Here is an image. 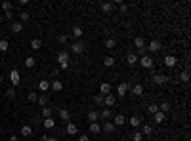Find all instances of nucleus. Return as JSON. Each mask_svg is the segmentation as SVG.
Segmentation results:
<instances>
[{
  "label": "nucleus",
  "mask_w": 191,
  "mask_h": 141,
  "mask_svg": "<svg viewBox=\"0 0 191 141\" xmlns=\"http://www.w3.org/2000/svg\"><path fill=\"white\" fill-rule=\"evenodd\" d=\"M54 126H55V120H54L52 116H50V118H44V128L50 130V128H54Z\"/></svg>",
  "instance_id": "obj_35"
},
{
  "label": "nucleus",
  "mask_w": 191,
  "mask_h": 141,
  "mask_svg": "<svg viewBox=\"0 0 191 141\" xmlns=\"http://www.w3.org/2000/svg\"><path fill=\"white\" fill-rule=\"evenodd\" d=\"M65 132L69 133V136H76V133H79V126H76V124H73V122H67V126H65Z\"/></svg>",
  "instance_id": "obj_6"
},
{
  "label": "nucleus",
  "mask_w": 191,
  "mask_h": 141,
  "mask_svg": "<svg viewBox=\"0 0 191 141\" xmlns=\"http://www.w3.org/2000/svg\"><path fill=\"white\" fill-rule=\"evenodd\" d=\"M90 132L92 133H100L101 132V124L100 122H90Z\"/></svg>",
  "instance_id": "obj_25"
},
{
  "label": "nucleus",
  "mask_w": 191,
  "mask_h": 141,
  "mask_svg": "<svg viewBox=\"0 0 191 141\" xmlns=\"http://www.w3.org/2000/svg\"><path fill=\"white\" fill-rule=\"evenodd\" d=\"M161 48H162V44L159 40H151L149 42V52H161Z\"/></svg>",
  "instance_id": "obj_16"
},
{
  "label": "nucleus",
  "mask_w": 191,
  "mask_h": 141,
  "mask_svg": "<svg viewBox=\"0 0 191 141\" xmlns=\"http://www.w3.org/2000/svg\"><path fill=\"white\" fill-rule=\"evenodd\" d=\"M118 10H121V12L124 13V12H128V6H126V4H122V2H121V4H118Z\"/></svg>",
  "instance_id": "obj_47"
},
{
  "label": "nucleus",
  "mask_w": 191,
  "mask_h": 141,
  "mask_svg": "<svg viewBox=\"0 0 191 141\" xmlns=\"http://www.w3.org/2000/svg\"><path fill=\"white\" fill-rule=\"evenodd\" d=\"M84 48H86V44H84L82 40H76V42H73V46H71V52L75 55H80L84 52Z\"/></svg>",
  "instance_id": "obj_3"
},
{
  "label": "nucleus",
  "mask_w": 191,
  "mask_h": 141,
  "mask_svg": "<svg viewBox=\"0 0 191 141\" xmlns=\"http://www.w3.org/2000/svg\"><path fill=\"white\" fill-rule=\"evenodd\" d=\"M100 118L103 122H109L111 118H113V112H111V109H103L101 112H100Z\"/></svg>",
  "instance_id": "obj_9"
},
{
  "label": "nucleus",
  "mask_w": 191,
  "mask_h": 141,
  "mask_svg": "<svg viewBox=\"0 0 191 141\" xmlns=\"http://www.w3.org/2000/svg\"><path fill=\"white\" fill-rule=\"evenodd\" d=\"M37 101H38V105H40V109H42V107H46V105H48V97H46V95H40V97H38V99H37Z\"/></svg>",
  "instance_id": "obj_39"
},
{
  "label": "nucleus",
  "mask_w": 191,
  "mask_h": 141,
  "mask_svg": "<svg viewBox=\"0 0 191 141\" xmlns=\"http://www.w3.org/2000/svg\"><path fill=\"white\" fill-rule=\"evenodd\" d=\"M132 139L134 141H141V139H143V136H141V132H134L132 133Z\"/></svg>",
  "instance_id": "obj_44"
},
{
  "label": "nucleus",
  "mask_w": 191,
  "mask_h": 141,
  "mask_svg": "<svg viewBox=\"0 0 191 141\" xmlns=\"http://www.w3.org/2000/svg\"><path fill=\"white\" fill-rule=\"evenodd\" d=\"M84 34V31H82V27H79V25H75L73 27V36H76V38H80Z\"/></svg>",
  "instance_id": "obj_31"
},
{
  "label": "nucleus",
  "mask_w": 191,
  "mask_h": 141,
  "mask_svg": "<svg viewBox=\"0 0 191 141\" xmlns=\"http://www.w3.org/2000/svg\"><path fill=\"white\" fill-rule=\"evenodd\" d=\"M58 63L61 69H69V53L67 52H59L58 53Z\"/></svg>",
  "instance_id": "obj_1"
},
{
  "label": "nucleus",
  "mask_w": 191,
  "mask_h": 141,
  "mask_svg": "<svg viewBox=\"0 0 191 141\" xmlns=\"http://www.w3.org/2000/svg\"><path fill=\"white\" fill-rule=\"evenodd\" d=\"M101 130H103L105 133H113V132H115V124H113V122H103Z\"/></svg>",
  "instance_id": "obj_19"
},
{
  "label": "nucleus",
  "mask_w": 191,
  "mask_h": 141,
  "mask_svg": "<svg viewBox=\"0 0 191 141\" xmlns=\"http://www.w3.org/2000/svg\"><path fill=\"white\" fill-rule=\"evenodd\" d=\"M153 133V126L151 124H143L141 126V136H151Z\"/></svg>",
  "instance_id": "obj_23"
},
{
  "label": "nucleus",
  "mask_w": 191,
  "mask_h": 141,
  "mask_svg": "<svg viewBox=\"0 0 191 141\" xmlns=\"http://www.w3.org/2000/svg\"><path fill=\"white\" fill-rule=\"evenodd\" d=\"M10 80H12V86H13V88L19 86V82H21V74H19V70H17V69H12V73H10Z\"/></svg>",
  "instance_id": "obj_4"
},
{
  "label": "nucleus",
  "mask_w": 191,
  "mask_h": 141,
  "mask_svg": "<svg viewBox=\"0 0 191 141\" xmlns=\"http://www.w3.org/2000/svg\"><path fill=\"white\" fill-rule=\"evenodd\" d=\"M159 111H161V112H164V115H166V112L170 111V103H166V101H164V103H161V105H159Z\"/></svg>",
  "instance_id": "obj_37"
},
{
  "label": "nucleus",
  "mask_w": 191,
  "mask_h": 141,
  "mask_svg": "<svg viewBox=\"0 0 191 141\" xmlns=\"http://www.w3.org/2000/svg\"><path fill=\"white\" fill-rule=\"evenodd\" d=\"M10 29H12V33H21V31H23V25H21L19 23V21H12V23H10Z\"/></svg>",
  "instance_id": "obj_14"
},
{
  "label": "nucleus",
  "mask_w": 191,
  "mask_h": 141,
  "mask_svg": "<svg viewBox=\"0 0 191 141\" xmlns=\"http://www.w3.org/2000/svg\"><path fill=\"white\" fill-rule=\"evenodd\" d=\"M126 63H128L130 67H134L138 63V55L136 53H128V55H126Z\"/></svg>",
  "instance_id": "obj_22"
},
{
  "label": "nucleus",
  "mask_w": 191,
  "mask_h": 141,
  "mask_svg": "<svg viewBox=\"0 0 191 141\" xmlns=\"http://www.w3.org/2000/svg\"><path fill=\"white\" fill-rule=\"evenodd\" d=\"M100 94H101V95L111 94V84H109V82H101V84H100Z\"/></svg>",
  "instance_id": "obj_13"
},
{
  "label": "nucleus",
  "mask_w": 191,
  "mask_h": 141,
  "mask_svg": "<svg viewBox=\"0 0 191 141\" xmlns=\"http://www.w3.org/2000/svg\"><path fill=\"white\" fill-rule=\"evenodd\" d=\"M6 95H8L10 99H13V97H16V90H13V88H8V90H6Z\"/></svg>",
  "instance_id": "obj_45"
},
{
  "label": "nucleus",
  "mask_w": 191,
  "mask_h": 141,
  "mask_svg": "<svg viewBox=\"0 0 191 141\" xmlns=\"http://www.w3.org/2000/svg\"><path fill=\"white\" fill-rule=\"evenodd\" d=\"M100 8H101V12H105V13H111L113 8H115V4H111V2H103V4H100Z\"/></svg>",
  "instance_id": "obj_20"
},
{
  "label": "nucleus",
  "mask_w": 191,
  "mask_h": 141,
  "mask_svg": "<svg viewBox=\"0 0 191 141\" xmlns=\"http://www.w3.org/2000/svg\"><path fill=\"white\" fill-rule=\"evenodd\" d=\"M42 141H59L58 137H52V136H42Z\"/></svg>",
  "instance_id": "obj_46"
},
{
  "label": "nucleus",
  "mask_w": 191,
  "mask_h": 141,
  "mask_svg": "<svg viewBox=\"0 0 191 141\" xmlns=\"http://www.w3.org/2000/svg\"><path fill=\"white\" fill-rule=\"evenodd\" d=\"M31 19V13L29 12H21L19 13V23H25V21H29Z\"/></svg>",
  "instance_id": "obj_33"
},
{
  "label": "nucleus",
  "mask_w": 191,
  "mask_h": 141,
  "mask_svg": "<svg viewBox=\"0 0 191 141\" xmlns=\"http://www.w3.org/2000/svg\"><path fill=\"white\" fill-rule=\"evenodd\" d=\"M31 48H33V50H40V48H42V40L40 38H33L31 40Z\"/></svg>",
  "instance_id": "obj_27"
},
{
  "label": "nucleus",
  "mask_w": 191,
  "mask_h": 141,
  "mask_svg": "<svg viewBox=\"0 0 191 141\" xmlns=\"http://www.w3.org/2000/svg\"><path fill=\"white\" fill-rule=\"evenodd\" d=\"M180 80L182 82H189V70H183V73L180 74Z\"/></svg>",
  "instance_id": "obj_42"
},
{
  "label": "nucleus",
  "mask_w": 191,
  "mask_h": 141,
  "mask_svg": "<svg viewBox=\"0 0 191 141\" xmlns=\"http://www.w3.org/2000/svg\"><path fill=\"white\" fill-rule=\"evenodd\" d=\"M126 90H128V84H126V82H121V84H118V86H117L118 97H124V95H126Z\"/></svg>",
  "instance_id": "obj_15"
},
{
  "label": "nucleus",
  "mask_w": 191,
  "mask_h": 141,
  "mask_svg": "<svg viewBox=\"0 0 191 141\" xmlns=\"http://www.w3.org/2000/svg\"><path fill=\"white\" fill-rule=\"evenodd\" d=\"M40 112H42V116H44V118H50V116L54 115V111H52L50 107H42V109H40Z\"/></svg>",
  "instance_id": "obj_32"
},
{
  "label": "nucleus",
  "mask_w": 191,
  "mask_h": 141,
  "mask_svg": "<svg viewBox=\"0 0 191 141\" xmlns=\"http://www.w3.org/2000/svg\"><path fill=\"white\" fill-rule=\"evenodd\" d=\"M128 124L132 126V128H140V126H141V118L140 116H132L128 120Z\"/></svg>",
  "instance_id": "obj_24"
},
{
  "label": "nucleus",
  "mask_w": 191,
  "mask_h": 141,
  "mask_svg": "<svg viewBox=\"0 0 191 141\" xmlns=\"http://www.w3.org/2000/svg\"><path fill=\"white\" fill-rule=\"evenodd\" d=\"M94 103H96V105H103V95H101V94L94 95Z\"/></svg>",
  "instance_id": "obj_43"
},
{
  "label": "nucleus",
  "mask_w": 191,
  "mask_h": 141,
  "mask_svg": "<svg viewBox=\"0 0 191 141\" xmlns=\"http://www.w3.org/2000/svg\"><path fill=\"white\" fill-rule=\"evenodd\" d=\"M153 82L157 84V86H162V84L168 82V76H164V74H155L153 76Z\"/></svg>",
  "instance_id": "obj_7"
},
{
  "label": "nucleus",
  "mask_w": 191,
  "mask_h": 141,
  "mask_svg": "<svg viewBox=\"0 0 191 141\" xmlns=\"http://www.w3.org/2000/svg\"><path fill=\"white\" fill-rule=\"evenodd\" d=\"M113 124H115V128H117V126H122V124H126V118H124V115H121V112H118V115H115V116H113Z\"/></svg>",
  "instance_id": "obj_8"
},
{
  "label": "nucleus",
  "mask_w": 191,
  "mask_h": 141,
  "mask_svg": "<svg viewBox=\"0 0 191 141\" xmlns=\"http://www.w3.org/2000/svg\"><path fill=\"white\" fill-rule=\"evenodd\" d=\"M97 118H100V112H97L96 109H90V111H88V120H90V122H96Z\"/></svg>",
  "instance_id": "obj_21"
},
{
  "label": "nucleus",
  "mask_w": 191,
  "mask_h": 141,
  "mask_svg": "<svg viewBox=\"0 0 191 141\" xmlns=\"http://www.w3.org/2000/svg\"><path fill=\"white\" fill-rule=\"evenodd\" d=\"M79 141H90V137L86 136V133H80V136H79Z\"/></svg>",
  "instance_id": "obj_49"
},
{
  "label": "nucleus",
  "mask_w": 191,
  "mask_h": 141,
  "mask_svg": "<svg viewBox=\"0 0 191 141\" xmlns=\"http://www.w3.org/2000/svg\"><path fill=\"white\" fill-rule=\"evenodd\" d=\"M67 34H59V42H61V44H65V42H67Z\"/></svg>",
  "instance_id": "obj_50"
},
{
  "label": "nucleus",
  "mask_w": 191,
  "mask_h": 141,
  "mask_svg": "<svg viewBox=\"0 0 191 141\" xmlns=\"http://www.w3.org/2000/svg\"><path fill=\"white\" fill-rule=\"evenodd\" d=\"M37 99H38V95L34 94V91H31V94H29V101H37Z\"/></svg>",
  "instance_id": "obj_48"
},
{
  "label": "nucleus",
  "mask_w": 191,
  "mask_h": 141,
  "mask_svg": "<svg viewBox=\"0 0 191 141\" xmlns=\"http://www.w3.org/2000/svg\"><path fill=\"white\" fill-rule=\"evenodd\" d=\"M8 48H10V44H8V40H0V52H8Z\"/></svg>",
  "instance_id": "obj_38"
},
{
  "label": "nucleus",
  "mask_w": 191,
  "mask_h": 141,
  "mask_svg": "<svg viewBox=\"0 0 191 141\" xmlns=\"http://www.w3.org/2000/svg\"><path fill=\"white\" fill-rule=\"evenodd\" d=\"M21 136H23V137H31V136H33V128H31L29 124L21 126Z\"/></svg>",
  "instance_id": "obj_17"
},
{
  "label": "nucleus",
  "mask_w": 191,
  "mask_h": 141,
  "mask_svg": "<svg viewBox=\"0 0 191 141\" xmlns=\"http://www.w3.org/2000/svg\"><path fill=\"white\" fill-rule=\"evenodd\" d=\"M38 90L40 91H48V90H50V82H48V80H40L38 82Z\"/></svg>",
  "instance_id": "obj_28"
},
{
  "label": "nucleus",
  "mask_w": 191,
  "mask_h": 141,
  "mask_svg": "<svg viewBox=\"0 0 191 141\" xmlns=\"http://www.w3.org/2000/svg\"><path fill=\"white\" fill-rule=\"evenodd\" d=\"M0 21H2V13H0Z\"/></svg>",
  "instance_id": "obj_52"
},
{
  "label": "nucleus",
  "mask_w": 191,
  "mask_h": 141,
  "mask_svg": "<svg viewBox=\"0 0 191 141\" xmlns=\"http://www.w3.org/2000/svg\"><path fill=\"white\" fill-rule=\"evenodd\" d=\"M115 103H117V97L113 95V94H107V95H103V105H105V107H113Z\"/></svg>",
  "instance_id": "obj_5"
},
{
  "label": "nucleus",
  "mask_w": 191,
  "mask_h": 141,
  "mask_svg": "<svg viewBox=\"0 0 191 141\" xmlns=\"http://www.w3.org/2000/svg\"><path fill=\"white\" fill-rule=\"evenodd\" d=\"M50 88H52L54 91H61V90H63V84H61L59 80H54V82L50 84Z\"/></svg>",
  "instance_id": "obj_29"
},
{
  "label": "nucleus",
  "mask_w": 191,
  "mask_h": 141,
  "mask_svg": "<svg viewBox=\"0 0 191 141\" xmlns=\"http://www.w3.org/2000/svg\"><path fill=\"white\" fill-rule=\"evenodd\" d=\"M59 118H61L63 122H71V112H69L67 109H61V111H59Z\"/></svg>",
  "instance_id": "obj_18"
},
{
  "label": "nucleus",
  "mask_w": 191,
  "mask_h": 141,
  "mask_svg": "<svg viewBox=\"0 0 191 141\" xmlns=\"http://www.w3.org/2000/svg\"><path fill=\"white\" fill-rule=\"evenodd\" d=\"M164 65L166 67H176L178 65V59H176L174 55H164Z\"/></svg>",
  "instance_id": "obj_11"
},
{
  "label": "nucleus",
  "mask_w": 191,
  "mask_h": 141,
  "mask_svg": "<svg viewBox=\"0 0 191 141\" xmlns=\"http://www.w3.org/2000/svg\"><path fill=\"white\" fill-rule=\"evenodd\" d=\"M164 120H166V115H164V112L157 111V112H155V115H153V122H157V124H162Z\"/></svg>",
  "instance_id": "obj_10"
},
{
  "label": "nucleus",
  "mask_w": 191,
  "mask_h": 141,
  "mask_svg": "<svg viewBox=\"0 0 191 141\" xmlns=\"http://www.w3.org/2000/svg\"><path fill=\"white\" fill-rule=\"evenodd\" d=\"M132 91H134V95H141L143 94V86H141V84H136V86L132 88Z\"/></svg>",
  "instance_id": "obj_36"
},
{
  "label": "nucleus",
  "mask_w": 191,
  "mask_h": 141,
  "mask_svg": "<svg viewBox=\"0 0 191 141\" xmlns=\"http://www.w3.org/2000/svg\"><path fill=\"white\" fill-rule=\"evenodd\" d=\"M2 10L4 12H12L13 10V4L12 2H2Z\"/></svg>",
  "instance_id": "obj_40"
},
{
  "label": "nucleus",
  "mask_w": 191,
  "mask_h": 141,
  "mask_svg": "<svg viewBox=\"0 0 191 141\" xmlns=\"http://www.w3.org/2000/svg\"><path fill=\"white\" fill-rule=\"evenodd\" d=\"M34 65H37V59H34L33 57V55H27V59H25V67H34Z\"/></svg>",
  "instance_id": "obj_30"
},
{
  "label": "nucleus",
  "mask_w": 191,
  "mask_h": 141,
  "mask_svg": "<svg viewBox=\"0 0 191 141\" xmlns=\"http://www.w3.org/2000/svg\"><path fill=\"white\" fill-rule=\"evenodd\" d=\"M0 84H2V76H0Z\"/></svg>",
  "instance_id": "obj_53"
},
{
  "label": "nucleus",
  "mask_w": 191,
  "mask_h": 141,
  "mask_svg": "<svg viewBox=\"0 0 191 141\" xmlns=\"http://www.w3.org/2000/svg\"><path fill=\"white\" fill-rule=\"evenodd\" d=\"M157 111H159V105H149V107H147V112H149L151 116H153V115H155Z\"/></svg>",
  "instance_id": "obj_41"
},
{
  "label": "nucleus",
  "mask_w": 191,
  "mask_h": 141,
  "mask_svg": "<svg viewBox=\"0 0 191 141\" xmlns=\"http://www.w3.org/2000/svg\"><path fill=\"white\" fill-rule=\"evenodd\" d=\"M103 65L105 67H113L115 65V57H113V55H105L103 57Z\"/></svg>",
  "instance_id": "obj_26"
},
{
  "label": "nucleus",
  "mask_w": 191,
  "mask_h": 141,
  "mask_svg": "<svg viewBox=\"0 0 191 141\" xmlns=\"http://www.w3.org/2000/svg\"><path fill=\"white\" fill-rule=\"evenodd\" d=\"M134 46H136V48H138V50H145V48H147V44H145V40H143V38H141V36H136V38H134Z\"/></svg>",
  "instance_id": "obj_12"
},
{
  "label": "nucleus",
  "mask_w": 191,
  "mask_h": 141,
  "mask_svg": "<svg viewBox=\"0 0 191 141\" xmlns=\"http://www.w3.org/2000/svg\"><path fill=\"white\" fill-rule=\"evenodd\" d=\"M115 46H117V40L115 38H107V40H105V48H107V50H113Z\"/></svg>",
  "instance_id": "obj_34"
},
{
  "label": "nucleus",
  "mask_w": 191,
  "mask_h": 141,
  "mask_svg": "<svg viewBox=\"0 0 191 141\" xmlns=\"http://www.w3.org/2000/svg\"><path fill=\"white\" fill-rule=\"evenodd\" d=\"M10 141H19V137H17V136H12V137H10Z\"/></svg>",
  "instance_id": "obj_51"
},
{
  "label": "nucleus",
  "mask_w": 191,
  "mask_h": 141,
  "mask_svg": "<svg viewBox=\"0 0 191 141\" xmlns=\"http://www.w3.org/2000/svg\"><path fill=\"white\" fill-rule=\"evenodd\" d=\"M138 63H140L143 69H151V67H153V57L145 53V55H141V57H138Z\"/></svg>",
  "instance_id": "obj_2"
}]
</instances>
